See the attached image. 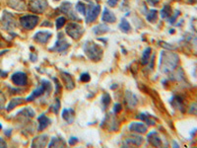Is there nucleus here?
<instances>
[{"instance_id": "f257e3e1", "label": "nucleus", "mask_w": 197, "mask_h": 148, "mask_svg": "<svg viewBox=\"0 0 197 148\" xmlns=\"http://www.w3.org/2000/svg\"><path fill=\"white\" fill-rule=\"evenodd\" d=\"M83 49L87 56L94 61H98L103 56V50L98 45L93 42H86Z\"/></svg>"}, {"instance_id": "f03ea898", "label": "nucleus", "mask_w": 197, "mask_h": 148, "mask_svg": "<svg viewBox=\"0 0 197 148\" xmlns=\"http://www.w3.org/2000/svg\"><path fill=\"white\" fill-rule=\"evenodd\" d=\"M50 90H51L50 83L48 81H46V80H42V84H40V86L38 89L34 90V92L26 99V101L31 102L34 99H36V98H38V97L44 95L45 92H48V91H50Z\"/></svg>"}, {"instance_id": "7ed1b4c3", "label": "nucleus", "mask_w": 197, "mask_h": 148, "mask_svg": "<svg viewBox=\"0 0 197 148\" xmlns=\"http://www.w3.org/2000/svg\"><path fill=\"white\" fill-rule=\"evenodd\" d=\"M66 33L72 39H79L83 35L84 29L82 28V26L79 24H76V23H69L66 27Z\"/></svg>"}, {"instance_id": "20e7f679", "label": "nucleus", "mask_w": 197, "mask_h": 148, "mask_svg": "<svg viewBox=\"0 0 197 148\" xmlns=\"http://www.w3.org/2000/svg\"><path fill=\"white\" fill-rule=\"evenodd\" d=\"M39 20V18L36 15H26L22 17L20 19V22L23 28H25L27 30H33L37 26Z\"/></svg>"}, {"instance_id": "39448f33", "label": "nucleus", "mask_w": 197, "mask_h": 148, "mask_svg": "<svg viewBox=\"0 0 197 148\" xmlns=\"http://www.w3.org/2000/svg\"><path fill=\"white\" fill-rule=\"evenodd\" d=\"M29 7L34 13H43L48 7V2L46 0H32L29 4Z\"/></svg>"}, {"instance_id": "423d86ee", "label": "nucleus", "mask_w": 197, "mask_h": 148, "mask_svg": "<svg viewBox=\"0 0 197 148\" xmlns=\"http://www.w3.org/2000/svg\"><path fill=\"white\" fill-rule=\"evenodd\" d=\"M100 11H101V6L100 5H95V4H91L89 5L88 7V11H87V23H91V22H94L97 17L100 14Z\"/></svg>"}, {"instance_id": "0eeeda50", "label": "nucleus", "mask_w": 197, "mask_h": 148, "mask_svg": "<svg viewBox=\"0 0 197 148\" xmlns=\"http://www.w3.org/2000/svg\"><path fill=\"white\" fill-rule=\"evenodd\" d=\"M69 43L66 42V39L63 38L62 34H59V39L58 41H57L54 44L53 48H50L49 50H53V52H57V53H61V52H64L69 48Z\"/></svg>"}, {"instance_id": "6e6552de", "label": "nucleus", "mask_w": 197, "mask_h": 148, "mask_svg": "<svg viewBox=\"0 0 197 148\" xmlns=\"http://www.w3.org/2000/svg\"><path fill=\"white\" fill-rule=\"evenodd\" d=\"M11 80L17 86H25L28 82V77L24 72H16L11 77Z\"/></svg>"}, {"instance_id": "1a4fd4ad", "label": "nucleus", "mask_w": 197, "mask_h": 148, "mask_svg": "<svg viewBox=\"0 0 197 148\" xmlns=\"http://www.w3.org/2000/svg\"><path fill=\"white\" fill-rule=\"evenodd\" d=\"M59 9L62 11L63 13L68 15L69 18H71L73 20H79V18L77 17V15L74 13V11L72 10V5L70 2H63L62 5L59 7Z\"/></svg>"}, {"instance_id": "9d476101", "label": "nucleus", "mask_w": 197, "mask_h": 148, "mask_svg": "<svg viewBox=\"0 0 197 148\" xmlns=\"http://www.w3.org/2000/svg\"><path fill=\"white\" fill-rule=\"evenodd\" d=\"M3 24H4V27L6 28V30H12V29H15L16 27V23L13 16L9 14L8 12H4L3 14Z\"/></svg>"}, {"instance_id": "9b49d317", "label": "nucleus", "mask_w": 197, "mask_h": 148, "mask_svg": "<svg viewBox=\"0 0 197 148\" xmlns=\"http://www.w3.org/2000/svg\"><path fill=\"white\" fill-rule=\"evenodd\" d=\"M51 37V33L44 31V32H38L34 35V41L38 42L39 44H46L48 42V39Z\"/></svg>"}, {"instance_id": "f8f14e48", "label": "nucleus", "mask_w": 197, "mask_h": 148, "mask_svg": "<svg viewBox=\"0 0 197 148\" xmlns=\"http://www.w3.org/2000/svg\"><path fill=\"white\" fill-rule=\"evenodd\" d=\"M125 99H126V103L128 105L129 108H134L137 103H138V98L135 94H133L130 91H126L125 93Z\"/></svg>"}, {"instance_id": "ddd939ff", "label": "nucleus", "mask_w": 197, "mask_h": 148, "mask_svg": "<svg viewBox=\"0 0 197 148\" xmlns=\"http://www.w3.org/2000/svg\"><path fill=\"white\" fill-rule=\"evenodd\" d=\"M61 77H62V80L64 82L65 86L68 90H72L75 87V84L72 77L70 76V74H68L67 72H61Z\"/></svg>"}, {"instance_id": "4468645a", "label": "nucleus", "mask_w": 197, "mask_h": 148, "mask_svg": "<svg viewBox=\"0 0 197 148\" xmlns=\"http://www.w3.org/2000/svg\"><path fill=\"white\" fill-rule=\"evenodd\" d=\"M129 129L131 132H134L145 133L147 132V127L141 123H132L129 126Z\"/></svg>"}, {"instance_id": "2eb2a0df", "label": "nucleus", "mask_w": 197, "mask_h": 148, "mask_svg": "<svg viewBox=\"0 0 197 148\" xmlns=\"http://www.w3.org/2000/svg\"><path fill=\"white\" fill-rule=\"evenodd\" d=\"M38 121H39V132H42V130H44V128L48 127L51 121L48 118V117H45L44 115H42V116H39L38 118Z\"/></svg>"}, {"instance_id": "dca6fc26", "label": "nucleus", "mask_w": 197, "mask_h": 148, "mask_svg": "<svg viewBox=\"0 0 197 148\" xmlns=\"http://www.w3.org/2000/svg\"><path fill=\"white\" fill-rule=\"evenodd\" d=\"M46 141H48V135H39L34 139L32 147H44L46 144Z\"/></svg>"}, {"instance_id": "f3484780", "label": "nucleus", "mask_w": 197, "mask_h": 148, "mask_svg": "<svg viewBox=\"0 0 197 148\" xmlns=\"http://www.w3.org/2000/svg\"><path fill=\"white\" fill-rule=\"evenodd\" d=\"M74 115L75 113L72 109H65L62 112V118L63 119H65L68 123H72L74 122Z\"/></svg>"}, {"instance_id": "a211bd4d", "label": "nucleus", "mask_w": 197, "mask_h": 148, "mask_svg": "<svg viewBox=\"0 0 197 148\" xmlns=\"http://www.w3.org/2000/svg\"><path fill=\"white\" fill-rule=\"evenodd\" d=\"M102 20H103V22L113 23V22H115V20H117V18H115V16H114L108 8H105V10H103V13Z\"/></svg>"}, {"instance_id": "6ab92c4d", "label": "nucleus", "mask_w": 197, "mask_h": 148, "mask_svg": "<svg viewBox=\"0 0 197 148\" xmlns=\"http://www.w3.org/2000/svg\"><path fill=\"white\" fill-rule=\"evenodd\" d=\"M148 141H149V143H151L153 146H160L161 145L160 137L158 136L157 132H155L148 134Z\"/></svg>"}, {"instance_id": "aec40b11", "label": "nucleus", "mask_w": 197, "mask_h": 148, "mask_svg": "<svg viewBox=\"0 0 197 148\" xmlns=\"http://www.w3.org/2000/svg\"><path fill=\"white\" fill-rule=\"evenodd\" d=\"M93 31H94L96 35H103V34H106L107 32L109 31V28L106 25L101 24V25H98L93 28Z\"/></svg>"}, {"instance_id": "412c9836", "label": "nucleus", "mask_w": 197, "mask_h": 148, "mask_svg": "<svg viewBox=\"0 0 197 148\" xmlns=\"http://www.w3.org/2000/svg\"><path fill=\"white\" fill-rule=\"evenodd\" d=\"M65 146V142L62 138H56L53 137L51 138L50 143L48 144V147H64Z\"/></svg>"}, {"instance_id": "4be33fe9", "label": "nucleus", "mask_w": 197, "mask_h": 148, "mask_svg": "<svg viewBox=\"0 0 197 148\" xmlns=\"http://www.w3.org/2000/svg\"><path fill=\"white\" fill-rule=\"evenodd\" d=\"M24 99H22V98H15V99H13V100H11V102L9 103V105L7 106V111L9 112V111H11V110H13L15 107H17V106H19V105H21Z\"/></svg>"}, {"instance_id": "5701e85b", "label": "nucleus", "mask_w": 197, "mask_h": 148, "mask_svg": "<svg viewBox=\"0 0 197 148\" xmlns=\"http://www.w3.org/2000/svg\"><path fill=\"white\" fill-rule=\"evenodd\" d=\"M143 142V138L141 136H136L134 138H128L126 139L125 143L126 144H134V145H141Z\"/></svg>"}, {"instance_id": "b1692460", "label": "nucleus", "mask_w": 197, "mask_h": 148, "mask_svg": "<svg viewBox=\"0 0 197 148\" xmlns=\"http://www.w3.org/2000/svg\"><path fill=\"white\" fill-rule=\"evenodd\" d=\"M137 118L142 119L143 122H145L148 124H151V126H154V124H155V122L153 121V119L150 118V116L146 115V113H139V115L137 116Z\"/></svg>"}, {"instance_id": "393cba45", "label": "nucleus", "mask_w": 197, "mask_h": 148, "mask_svg": "<svg viewBox=\"0 0 197 148\" xmlns=\"http://www.w3.org/2000/svg\"><path fill=\"white\" fill-rule=\"evenodd\" d=\"M150 54H151V49L150 48H147L146 49H145V52L143 53V56L141 58V64L145 65L147 64L149 62V58H150Z\"/></svg>"}, {"instance_id": "a878e982", "label": "nucleus", "mask_w": 197, "mask_h": 148, "mask_svg": "<svg viewBox=\"0 0 197 148\" xmlns=\"http://www.w3.org/2000/svg\"><path fill=\"white\" fill-rule=\"evenodd\" d=\"M109 103H111V97L108 94H103L102 97V105H103V110H106L108 107Z\"/></svg>"}, {"instance_id": "bb28decb", "label": "nucleus", "mask_w": 197, "mask_h": 148, "mask_svg": "<svg viewBox=\"0 0 197 148\" xmlns=\"http://www.w3.org/2000/svg\"><path fill=\"white\" fill-rule=\"evenodd\" d=\"M119 29L123 33H128L130 31V25H129V23L127 22V20L122 19V21H121L120 25H119Z\"/></svg>"}, {"instance_id": "cd10ccee", "label": "nucleus", "mask_w": 197, "mask_h": 148, "mask_svg": "<svg viewBox=\"0 0 197 148\" xmlns=\"http://www.w3.org/2000/svg\"><path fill=\"white\" fill-rule=\"evenodd\" d=\"M156 19H157V11L156 10H150L149 13L147 14V20L149 22H154Z\"/></svg>"}, {"instance_id": "c85d7f7f", "label": "nucleus", "mask_w": 197, "mask_h": 148, "mask_svg": "<svg viewBox=\"0 0 197 148\" xmlns=\"http://www.w3.org/2000/svg\"><path fill=\"white\" fill-rule=\"evenodd\" d=\"M66 22V19L64 18V17H59V18H57L56 20V28L57 29H61V28L64 26Z\"/></svg>"}, {"instance_id": "c756f323", "label": "nucleus", "mask_w": 197, "mask_h": 148, "mask_svg": "<svg viewBox=\"0 0 197 148\" xmlns=\"http://www.w3.org/2000/svg\"><path fill=\"white\" fill-rule=\"evenodd\" d=\"M76 10L78 11L79 13L86 15V8H85V5L82 2H78L76 5Z\"/></svg>"}, {"instance_id": "7c9ffc66", "label": "nucleus", "mask_w": 197, "mask_h": 148, "mask_svg": "<svg viewBox=\"0 0 197 148\" xmlns=\"http://www.w3.org/2000/svg\"><path fill=\"white\" fill-rule=\"evenodd\" d=\"M20 113H25V116H27V117H34V112L31 109L30 107L26 108V109H24V110H23L22 112H20Z\"/></svg>"}, {"instance_id": "2f4dec72", "label": "nucleus", "mask_w": 197, "mask_h": 148, "mask_svg": "<svg viewBox=\"0 0 197 148\" xmlns=\"http://www.w3.org/2000/svg\"><path fill=\"white\" fill-rule=\"evenodd\" d=\"M59 108H60V102H59L58 99H56V103H55V105L51 106V110H53L55 113H58Z\"/></svg>"}, {"instance_id": "473e14b6", "label": "nucleus", "mask_w": 197, "mask_h": 148, "mask_svg": "<svg viewBox=\"0 0 197 148\" xmlns=\"http://www.w3.org/2000/svg\"><path fill=\"white\" fill-rule=\"evenodd\" d=\"M80 79H81V81H82V82H89L91 77H90V75L88 73H83L82 75H81Z\"/></svg>"}, {"instance_id": "72a5a7b5", "label": "nucleus", "mask_w": 197, "mask_h": 148, "mask_svg": "<svg viewBox=\"0 0 197 148\" xmlns=\"http://www.w3.org/2000/svg\"><path fill=\"white\" fill-rule=\"evenodd\" d=\"M169 10H170L169 6H165L164 9L162 10V17H163V18H166V17L169 15Z\"/></svg>"}, {"instance_id": "f704fd0d", "label": "nucleus", "mask_w": 197, "mask_h": 148, "mask_svg": "<svg viewBox=\"0 0 197 148\" xmlns=\"http://www.w3.org/2000/svg\"><path fill=\"white\" fill-rule=\"evenodd\" d=\"M117 2H118V0H108V6H111V7L115 6V5L117 4Z\"/></svg>"}, {"instance_id": "c9c22d12", "label": "nucleus", "mask_w": 197, "mask_h": 148, "mask_svg": "<svg viewBox=\"0 0 197 148\" xmlns=\"http://www.w3.org/2000/svg\"><path fill=\"white\" fill-rule=\"evenodd\" d=\"M113 111H114L115 113H119V112L121 111V105H120V104H115V105H114V109H113Z\"/></svg>"}, {"instance_id": "e433bc0d", "label": "nucleus", "mask_w": 197, "mask_h": 148, "mask_svg": "<svg viewBox=\"0 0 197 148\" xmlns=\"http://www.w3.org/2000/svg\"><path fill=\"white\" fill-rule=\"evenodd\" d=\"M77 141H78V139L76 137H71L70 139H69V144H70V145H74V144L77 143Z\"/></svg>"}, {"instance_id": "4c0bfd02", "label": "nucleus", "mask_w": 197, "mask_h": 148, "mask_svg": "<svg viewBox=\"0 0 197 148\" xmlns=\"http://www.w3.org/2000/svg\"><path fill=\"white\" fill-rule=\"evenodd\" d=\"M147 2L150 3L151 5H156L159 3V0H147Z\"/></svg>"}, {"instance_id": "58836bf2", "label": "nucleus", "mask_w": 197, "mask_h": 148, "mask_svg": "<svg viewBox=\"0 0 197 148\" xmlns=\"http://www.w3.org/2000/svg\"><path fill=\"white\" fill-rule=\"evenodd\" d=\"M7 144H6V142H5L2 138H0V147H6Z\"/></svg>"}, {"instance_id": "ea45409f", "label": "nucleus", "mask_w": 197, "mask_h": 148, "mask_svg": "<svg viewBox=\"0 0 197 148\" xmlns=\"http://www.w3.org/2000/svg\"><path fill=\"white\" fill-rule=\"evenodd\" d=\"M6 75H7L6 72H4V71H2L1 69H0V77H6Z\"/></svg>"}, {"instance_id": "a19ab883", "label": "nucleus", "mask_w": 197, "mask_h": 148, "mask_svg": "<svg viewBox=\"0 0 197 148\" xmlns=\"http://www.w3.org/2000/svg\"><path fill=\"white\" fill-rule=\"evenodd\" d=\"M2 128V126H1V124H0V129H1Z\"/></svg>"}, {"instance_id": "79ce46f5", "label": "nucleus", "mask_w": 197, "mask_h": 148, "mask_svg": "<svg viewBox=\"0 0 197 148\" xmlns=\"http://www.w3.org/2000/svg\"><path fill=\"white\" fill-rule=\"evenodd\" d=\"M85 1H90V0H85Z\"/></svg>"}, {"instance_id": "37998d69", "label": "nucleus", "mask_w": 197, "mask_h": 148, "mask_svg": "<svg viewBox=\"0 0 197 148\" xmlns=\"http://www.w3.org/2000/svg\"><path fill=\"white\" fill-rule=\"evenodd\" d=\"M56 1H58V0H56Z\"/></svg>"}, {"instance_id": "c03bdc74", "label": "nucleus", "mask_w": 197, "mask_h": 148, "mask_svg": "<svg viewBox=\"0 0 197 148\" xmlns=\"http://www.w3.org/2000/svg\"><path fill=\"white\" fill-rule=\"evenodd\" d=\"M125 1H127V0H125Z\"/></svg>"}]
</instances>
